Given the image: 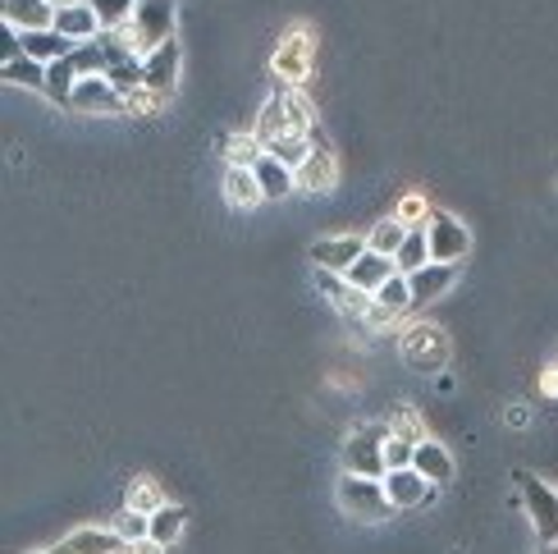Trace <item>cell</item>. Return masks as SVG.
<instances>
[{
  "instance_id": "6da1fadb",
  "label": "cell",
  "mask_w": 558,
  "mask_h": 554,
  "mask_svg": "<svg viewBox=\"0 0 558 554\" xmlns=\"http://www.w3.org/2000/svg\"><path fill=\"white\" fill-rule=\"evenodd\" d=\"M312 129H316L312 101L302 97L298 87H284V92H275V97L266 101L262 124H257V137H262V143H270V137H284V133H307V137H312Z\"/></svg>"
},
{
  "instance_id": "7a4b0ae2",
  "label": "cell",
  "mask_w": 558,
  "mask_h": 554,
  "mask_svg": "<svg viewBox=\"0 0 558 554\" xmlns=\"http://www.w3.org/2000/svg\"><path fill=\"white\" fill-rule=\"evenodd\" d=\"M124 33H129L133 51L147 60L151 51H160V46L174 37V0H137L133 19L124 23Z\"/></svg>"
},
{
  "instance_id": "3957f363",
  "label": "cell",
  "mask_w": 558,
  "mask_h": 554,
  "mask_svg": "<svg viewBox=\"0 0 558 554\" xmlns=\"http://www.w3.org/2000/svg\"><path fill=\"white\" fill-rule=\"evenodd\" d=\"M339 509L348 518H357V522H385L389 514H399L389 504L380 477H353V472L339 481Z\"/></svg>"
},
{
  "instance_id": "277c9868",
  "label": "cell",
  "mask_w": 558,
  "mask_h": 554,
  "mask_svg": "<svg viewBox=\"0 0 558 554\" xmlns=\"http://www.w3.org/2000/svg\"><path fill=\"white\" fill-rule=\"evenodd\" d=\"M393 422H366L343 441V468L353 477H385V441Z\"/></svg>"
},
{
  "instance_id": "5b68a950",
  "label": "cell",
  "mask_w": 558,
  "mask_h": 554,
  "mask_svg": "<svg viewBox=\"0 0 558 554\" xmlns=\"http://www.w3.org/2000/svg\"><path fill=\"white\" fill-rule=\"evenodd\" d=\"M399 353L416 366V372H439V366L449 362V335L430 326V321H412V326H403L399 335Z\"/></svg>"
},
{
  "instance_id": "8992f818",
  "label": "cell",
  "mask_w": 558,
  "mask_h": 554,
  "mask_svg": "<svg viewBox=\"0 0 558 554\" xmlns=\"http://www.w3.org/2000/svg\"><path fill=\"white\" fill-rule=\"evenodd\" d=\"M312 56H316V37H312L307 23H302V28H289L284 33V41H279L270 69L279 74V83H284V87H302V83L312 79Z\"/></svg>"
},
{
  "instance_id": "52a82bcc",
  "label": "cell",
  "mask_w": 558,
  "mask_h": 554,
  "mask_svg": "<svg viewBox=\"0 0 558 554\" xmlns=\"http://www.w3.org/2000/svg\"><path fill=\"white\" fill-rule=\"evenodd\" d=\"M518 491H522L526 518H531V527H536L541 545H554V541H558V491L549 486V481L531 477V472L518 477Z\"/></svg>"
},
{
  "instance_id": "ba28073f",
  "label": "cell",
  "mask_w": 558,
  "mask_h": 554,
  "mask_svg": "<svg viewBox=\"0 0 558 554\" xmlns=\"http://www.w3.org/2000/svg\"><path fill=\"white\" fill-rule=\"evenodd\" d=\"M426 239H430V257L449 262V266H462L468 262V252H472V229L462 225L458 216H449V212H430Z\"/></svg>"
},
{
  "instance_id": "9c48e42d",
  "label": "cell",
  "mask_w": 558,
  "mask_h": 554,
  "mask_svg": "<svg viewBox=\"0 0 558 554\" xmlns=\"http://www.w3.org/2000/svg\"><path fill=\"white\" fill-rule=\"evenodd\" d=\"M69 110H78V115H129V92H120L106 74H87V79H78L74 97H69Z\"/></svg>"
},
{
  "instance_id": "30bf717a",
  "label": "cell",
  "mask_w": 558,
  "mask_h": 554,
  "mask_svg": "<svg viewBox=\"0 0 558 554\" xmlns=\"http://www.w3.org/2000/svg\"><path fill=\"white\" fill-rule=\"evenodd\" d=\"M316 289L330 298V303L343 312V316H366L371 312V303H376V293H366V289H357L348 275H339V270H320L316 266Z\"/></svg>"
},
{
  "instance_id": "8fae6325",
  "label": "cell",
  "mask_w": 558,
  "mask_h": 554,
  "mask_svg": "<svg viewBox=\"0 0 558 554\" xmlns=\"http://www.w3.org/2000/svg\"><path fill=\"white\" fill-rule=\"evenodd\" d=\"M179 64H183V56H179V41L170 37L160 51H151L147 60H143V87H151L156 97H174V87H179Z\"/></svg>"
},
{
  "instance_id": "7c38bea8",
  "label": "cell",
  "mask_w": 558,
  "mask_h": 554,
  "mask_svg": "<svg viewBox=\"0 0 558 554\" xmlns=\"http://www.w3.org/2000/svg\"><path fill=\"white\" fill-rule=\"evenodd\" d=\"M371 243H366V234H339V239H320V243H312V262L320 266V270H339V275H348L353 270V262L362 257Z\"/></svg>"
},
{
  "instance_id": "4fadbf2b",
  "label": "cell",
  "mask_w": 558,
  "mask_h": 554,
  "mask_svg": "<svg viewBox=\"0 0 558 554\" xmlns=\"http://www.w3.org/2000/svg\"><path fill=\"white\" fill-rule=\"evenodd\" d=\"M51 554H124V541L114 527H78V532L56 541Z\"/></svg>"
},
{
  "instance_id": "5bb4252c",
  "label": "cell",
  "mask_w": 558,
  "mask_h": 554,
  "mask_svg": "<svg viewBox=\"0 0 558 554\" xmlns=\"http://www.w3.org/2000/svg\"><path fill=\"white\" fill-rule=\"evenodd\" d=\"M380 481H385V495H389L393 509H416V504L430 495V481L416 468H389Z\"/></svg>"
},
{
  "instance_id": "9a60e30c",
  "label": "cell",
  "mask_w": 558,
  "mask_h": 554,
  "mask_svg": "<svg viewBox=\"0 0 558 554\" xmlns=\"http://www.w3.org/2000/svg\"><path fill=\"white\" fill-rule=\"evenodd\" d=\"M51 28H60L74 46H78V41H97V37L106 33L101 19H97V10H92V0H78V5H60Z\"/></svg>"
},
{
  "instance_id": "2e32d148",
  "label": "cell",
  "mask_w": 558,
  "mask_h": 554,
  "mask_svg": "<svg viewBox=\"0 0 558 554\" xmlns=\"http://www.w3.org/2000/svg\"><path fill=\"white\" fill-rule=\"evenodd\" d=\"M19 33V28H14ZM69 51H74V41H69L60 28H28V33H19V56H33L41 64H56L64 60Z\"/></svg>"
},
{
  "instance_id": "e0dca14e",
  "label": "cell",
  "mask_w": 558,
  "mask_h": 554,
  "mask_svg": "<svg viewBox=\"0 0 558 554\" xmlns=\"http://www.w3.org/2000/svg\"><path fill=\"white\" fill-rule=\"evenodd\" d=\"M339 183V160L330 147H312V156L298 166V189L302 193H325Z\"/></svg>"
},
{
  "instance_id": "ac0fdd59",
  "label": "cell",
  "mask_w": 558,
  "mask_h": 554,
  "mask_svg": "<svg viewBox=\"0 0 558 554\" xmlns=\"http://www.w3.org/2000/svg\"><path fill=\"white\" fill-rule=\"evenodd\" d=\"M0 79H5L10 87L46 92V87H51V64H41L33 56H5V60H0Z\"/></svg>"
},
{
  "instance_id": "d6986e66",
  "label": "cell",
  "mask_w": 558,
  "mask_h": 554,
  "mask_svg": "<svg viewBox=\"0 0 558 554\" xmlns=\"http://www.w3.org/2000/svg\"><path fill=\"white\" fill-rule=\"evenodd\" d=\"M252 170H257V183H262L266 202H284V197L298 189V170H293V166H284V160L270 156V152H266Z\"/></svg>"
},
{
  "instance_id": "ffe728a7",
  "label": "cell",
  "mask_w": 558,
  "mask_h": 554,
  "mask_svg": "<svg viewBox=\"0 0 558 554\" xmlns=\"http://www.w3.org/2000/svg\"><path fill=\"white\" fill-rule=\"evenodd\" d=\"M453 275H458V266H449V262H430V266H422L416 275H408V280H412V303H416V308L435 303L439 293H449Z\"/></svg>"
},
{
  "instance_id": "44dd1931",
  "label": "cell",
  "mask_w": 558,
  "mask_h": 554,
  "mask_svg": "<svg viewBox=\"0 0 558 554\" xmlns=\"http://www.w3.org/2000/svg\"><path fill=\"white\" fill-rule=\"evenodd\" d=\"M225 202L239 206V212H252V206H262L266 193H262V183H257V170L225 166Z\"/></svg>"
},
{
  "instance_id": "7402d4cb",
  "label": "cell",
  "mask_w": 558,
  "mask_h": 554,
  "mask_svg": "<svg viewBox=\"0 0 558 554\" xmlns=\"http://www.w3.org/2000/svg\"><path fill=\"white\" fill-rule=\"evenodd\" d=\"M56 23V5L51 0H5V28H51Z\"/></svg>"
},
{
  "instance_id": "603a6c76",
  "label": "cell",
  "mask_w": 558,
  "mask_h": 554,
  "mask_svg": "<svg viewBox=\"0 0 558 554\" xmlns=\"http://www.w3.org/2000/svg\"><path fill=\"white\" fill-rule=\"evenodd\" d=\"M393 270H399V266H393V257H385V252H376V248H366L362 257L353 262V270H348V280H353L357 289H366V293H376Z\"/></svg>"
},
{
  "instance_id": "cb8c5ba5",
  "label": "cell",
  "mask_w": 558,
  "mask_h": 554,
  "mask_svg": "<svg viewBox=\"0 0 558 554\" xmlns=\"http://www.w3.org/2000/svg\"><path fill=\"white\" fill-rule=\"evenodd\" d=\"M412 468L422 472V477L430 481V486H445V481L453 477V458H449V449H445V445H439V441H430V435H426V441L416 445Z\"/></svg>"
},
{
  "instance_id": "d4e9b609",
  "label": "cell",
  "mask_w": 558,
  "mask_h": 554,
  "mask_svg": "<svg viewBox=\"0 0 558 554\" xmlns=\"http://www.w3.org/2000/svg\"><path fill=\"white\" fill-rule=\"evenodd\" d=\"M220 152H225V166H243V170H252V166H257V160L266 156V143L257 137V129H252V133L220 137Z\"/></svg>"
},
{
  "instance_id": "484cf974",
  "label": "cell",
  "mask_w": 558,
  "mask_h": 554,
  "mask_svg": "<svg viewBox=\"0 0 558 554\" xmlns=\"http://www.w3.org/2000/svg\"><path fill=\"white\" fill-rule=\"evenodd\" d=\"M435 257H430V239H426V225L422 229H408V239H403V248L393 252V266H399L403 275H416L422 266H430Z\"/></svg>"
},
{
  "instance_id": "4316f807",
  "label": "cell",
  "mask_w": 558,
  "mask_h": 554,
  "mask_svg": "<svg viewBox=\"0 0 558 554\" xmlns=\"http://www.w3.org/2000/svg\"><path fill=\"white\" fill-rule=\"evenodd\" d=\"M376 303H380V308H389V312H399V316H408V312L416 308V303H412V280H408L403 270H393L389 280L376 289Z\"/></svg>"
},
{
  "instance_id": "83f0119b",
  "label": "cell",
  "mask_w": 558,
  "mask_h": 554,
  "mask_svg": "<svg viewBox=\"0 0 558 554\" xmlns=\"http://www.w3.org/2000/svg\"><path fill=\"white\" fill-rule=\"evenodd\" d=\"M166 491H160V481H151V477H133V486H129V504L124 509H137V514H160L166 509Z\"/></svg>"
},
{
  "instance_id": "f1b7e54d",
  "label": "cell",
  "mask_w": 558,
  "mask_h": 554,
  "mask_svg": "<svg viewBox=\"0 0 558 554\" xmlns=\"http://www.w3.org/2000/svg\"><path fill=\"white\" fill-rule=\"evenodd\" d=\"M183 527H189V509H179V504H166L160 514H151V537L160 545H174L183 537Z\"/></svg>"
},
{
  "instance_id": "f546056e",
  "label": "cell",
  "mask_w": 558,
  "mask_h": 554,
  "mask_svg": "<svg viewBox=\"0 0 558 554\" xmlns=\"http://www.w3.org/2000/svg\"><path fill=\"white\" fill-rule=\"evenodd\" d=\"M266 152H270V156H279V160H284V166H293V170H298L302 160L312 156V137H307V133H284V137H270Z\"/></svg>"
},
{
  "instance_id": "4dcf8cb0",
  "label": "cell",
  "mask_w": 558,
  "mask_h": 554,
  "mask_svg": "<svg viewBox=\"0 0 558 554\" xmlns=\"http://www.w3.org/2000/svg\"><path fill=\"white\" fill-rule=\"evenodd\" d=\"M74 56V51H69ZM56 60L51 64V87H46V97L51 101H60V106H69V97H74V87H78V69H74V60Z\"/></svg>"
},
{
  "instance_id": "1f68e13d",
  "label": "cell",
  "mask_w": 558,
  "mask_h": 554,
  "mask_svg": "<svg viewBox=\"0 0 558 554\" xmlns=\"http://www.w3.org/2000/svg\"><path fill=\"white\" fill-rule=\"evenodd\" d=\"M403 239H408V225L399 220V216H389V220H380L376 229L366 234V243L376 248V252H385V257H393V252L403 248Z\"/></svg>"
},
{
  "instance_id": "d6a6232c",
  "label": "cell",
  "mask_w": 558,
  "mask_h": 554,
  "mask_svg": "<svg viewBox=\"0 0 558 554\" xmlns=\"http://www.w3.org/2000/svg\"><path fill=\"white\" fill-rule=\"evenodd\" d=\"M92 10H97L101 28H124L137 10V0H92Z\"/></svg>"
},
{
  "instance_id": "836d02e7",
  "label": "cell",
  "mask_w": 558,
  "mask_h": 554,
  "mask_svg": "<svg viewBox=\"0 0 558 554\" xmlns=\"http://www.w3.org/2000/svg\"><path fill=\"white\" fill-rule=\"evenodd\" d=\"M114 532H120V541H143L151 537V514H137V509H124L120 518H114Z\"/></svg>"
},
{
  "instance_id": "e575fe53",
  "label": "cell",
  "mask_w": 558,
  "mask_h": 554,
  "mask_svg": "<svg viewBox=\"0 0 558 554\" xmlns=\"http://www.w3.org/2000/svg\"><path fill=\"white\" fill-rule=\"evenodd\" d=\"M416 458V441H408V435H389L385 441V472L389 468H412Z\"/></svg>"
},
{
  "instance_id": "d590c367",
  "label": "cell",
  "mask_w": 558,
  "mask_h": 554,
  "mask_svg": "<svg viewBox=\"0 0 558 554\" xmlns=\"http://www.w3.org/2000/svg\"><path fill=\"white\" fill-rule=\"evenodd\" d=\"M393 216H399L408 229H422V225L430 220V206H426V197H422V193H408V197L399 202V212H393Z\"/></svg>"
},
{
  "instance_id": "8d00e7d4",
  "label": "cell",
  "mask_w": 558,
  "mask_h": 554,
  "mask_svg": "<svg viewBox=\"0 0 558 554\" xmlns=\"http://www.w3.org/2000/svg\"><path fill=\"white\" fill-rule=\"evenodd\" d=\"M393 435H408V441H416V445H422V441H426V431H422V418H416V412H403V418L393 422Z\"/></svg>"
},
{
  "instance_id": "74e56055",
  "label": "cell",
  "mask_w": 558,
  "mask_h": 554,
  "mask_svg": "<svg viewBox=\"0 0 558 554\" xmlns=\"http://www.w3.org/2000/svg\"><path fill=\"white\" fill-rule=\"evenodd\" d=\"M362 321H366L371 330H389L393 321H399V312H389V308H380V303H371V312H366Z\"/></svg>"
},
{
  "instance_id": "f35d334b",
  "label": "cell",
  "mask_w": 558,
  "mask_h": 554,
  "mask_svg": "<svg viewBox=\"0 0 558 554\" xmlns=\"http://www.w3.org/2000/svg\"><path fill=\"white\" fill-rule=\"evenodd\" d=\"M166 550H170V545H160L156 537H143V541H129V545H124V554H166Z\"/></svg>"
},
{
  "instance_id": "ab89813d",
  "label": "cell",
  "mask_w": 558,
  "mask_h": 554,
  "mask_svg": "<svg viewBox=\"0 0 558 554\" xmlns=\"http://www.w3.org/2000/svg\"><path fill=\"white\" fill-rule=\"evenodd\" d=\"M541 389H545V395H554V399H558V362H554L549 372L541 376Z\"/></svg>"
},
{
  "instance_id": "60d3db41",
  "label": "cell",
  "mask_w": 558,
  "mask_h": 554,
  "mask_svg": "<svg viewBox=\"0 0 558 554\" xmlns=\"http://www.w3.org/2000/svg\"><path fill=\"white\" fill-rule=\"evenodd\" d=\"M508 426H526V408H513V412H508Z\"/></svg>"
},
{
  "instance_id": "b9f144b4",
  "label": "cell",
  "mask_w": 558,
  "mask_h": 554,
  "mask_svg": "<svg viewBox=\"0 0 558 554\" xmlns=\"http://www.w3.org/2000/svg\"><path fill=\"white\" fill-rule=\"evenodd\" d=\"M51 5H56V10H60V5H78V0H51Z\"/></svg>"
},
{
  "instance_id": "7bdbcfd3",
  "label": "cell",
  "mask_w": 558,
  "mask_h": 554,
  "mask_svg": "<svg viewBox=\"0 0 558 554\" xmlns=\"http://www.w3.org/2000/svg\"><path fill=\"white\" fill-rule=\"evenodd\" d=\"M541 554H558V541H554V545H545V550H541Z\"/></svg>"
}]
</instances>
